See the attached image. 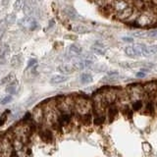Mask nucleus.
I'll use <instances>...</instances> for the list:
<instances>
[{"instance_id": "23", "label": "nucleus", "mask_w": 157, "mask_h": 157, "mask_svg": "<svg viewBox=\"0 0 157 157\" xmlns=\"http://www.w3.org/2000/svg\"><path fill=\"white\" fill-rule=\"evenodd\" d=\"M105 120H106V116L104 114H99L94 117L93 123H94V125H96V126H100L105 122Z\"/></svg>"}, {"instance_id": "32", "label": "nucleus", "mask_w": 157, "mask_h": 157, "mask_svg": "<svg viewBox=\"0 0 157 157\" xmlns=\"http://www.w3.org/2000/svg\"><path fill=\"white\" fill-rule=\"evenodd\" d=\"M93 71H95V72H104L106 71V66L104 65H95V66H93Z\"/></svg>"}, {"instance_id": "25", "label": "nucleus", "mask_w": 157, "mask_h": 157, "mask_svg": "<svg viewBox=\"0 0 157 157\" xmlns=\"http://www.w3.org/2000/svg\"><path fill=\"white\" fill-rule=\"evenodd\" d=\"M16 21H17V17L15 13H10L5 18V23L7 25H13L14 23H16Z\"/></svg>"}, {"instance_id": "14", "label": "nucleus", "mask_w": 157, "mask_h": 157, "mask_svg": "<svg viewBox=\"0 0 157 157\" xmlns=\"http://www.w3.org/2000/svg\"><path fill=\"white\" fill-rule=\"evenodd\" d=\"M23 62V58L20 54H17V55L12 56L11 60H10V65H11L13 68H18L22 65Z\"/></svg>"}, {"instance_id": "7", "label": "nucleus", "mask_w": 157, "mask_h": 157, "mask_svg": "<svg viewBox=\"0 0 157 157\" xmlns=\"http://www.w3.org/2000/svg\"><path fill=\"white\" fill-rule=\"evenodd\" d=\"M93 65V61L86 60V59H77L74 61L73 67L76 70H83V69L91 67Z\"/></svg>"}, {"instance_id": "27", "label": "nucleus", "mask_w": 157, "mask_h": 157, "mask_svg": "<svg viewBox=\"0 0 157 157\" xmlns=\"http://www.w3.org/2000/svg\"><path fill=\"white\" fill-rule=\"evenodd\" d=\"M117 81H118V76L107 75L106 77H104L102 78V82H104L106 83H113V82H116Z\"/></svg>"}, {"instance_id": "13", "label": "nucleus", "mask_w": 157, "mask_h": 157, "mask_svg": "<svg viewBox=\"0 0 157 157\" xmlns=\"http://www.w3.org/2000/svg\"><path fill=\"white\" fill-rule=\"evenodd\" d=\"M68 81V77L63 76V75H55L50 78V83L51 85H59V83H63Z\"/></svg>"}, {"instance_id": "36", "label": "nucleus", "mask_w": 157, "mask_h": 157, "mask_svg": "<svg viewBox=\"0 0 157 157\" xmlns=\"http://www.w3.org/2000/svg\"><path fill=\"white\" fill-rule=\"evenodd\" d=\"M136 78H144L145 76H146V74L144 73V72H142V71H140V72H137L136 74Z\"/></svg>"}, {"instance_id": "33", "label": "nucleus", "mask_w": 157, "mask_h": 157, "mask_svg": "<svg viewBox=\"0 0 157 157\" xmlns=\"http://www.w3.org/2000/svg\"><path fill=\"white\" fill-rule=\"evenodd\" d=\"M5 32H6V24L1 23L0 24V39L3 37Z\"/></svg>"}, {"instance_id": "35", "label": "nucleus", "mask_w": 157, "mask_h": 157, "mask_svg": "<svg viewBox=\"0 0 157 157\" xmlns=\"http://www.w3.org/2000/svg\"><path fill=\"white\" fill-rule=\"evenodd\" d=\"M7 113H8V111L6 113H4L2 116H0V126H2L4 123H5V121H6V119H7L6 114H7Z\"/></svg>"}, {"instance_id": "18", "label": "nucleus", "mask_w": 157, "mask_h": 157, "mask_svg": "<svg viewBox=\"0 0 157 157\" xmlns=\"http://www.w3.org/2000/svg\"><path fill=\"white\" fill-rule=\"evenodd\" d=\"M73 31L77 33H87L88 32H90V29H88L86 26H82V25H76V26L73 27Z\"/></svg>"}, {"instance_id": "16", "label": "nucleus", "mask_w": 157, "mask_h": 157, "mask_svg": "<svg viewBox=\"0 0 157 157\" xmlns=\"http://www.w3.org/2000/svg\"><path fill=\"white\" fill-rule=\"evenodd\" d=\"M26 4V0H16L13 4V9L15 12H20L22 11Z\"/></svg>"}, {"instance_id": "8", "label": "nucleus", "mask_w": 157, "mask_h": 157, "mask_svg": "<svg viewBox=\"0 0 157 157\" xmlns=\"http://www.w3.org/2000/svg\"><path fill=\"white\" fill-rule=\"evenodd\" d=\"M142 86H144V90L146 95H148L149 97H153L157 95V82H147L146 85Z\"/></svg>"}, {"instance_id": "4", "label": "nucleus", "mask_w": 157, "mask_h": 157, "mask_svg": "<svg viewBox=\"0 0 157 157\" xmlns=\"http://www.w3.org/2000/svg\"><path fill=\"white\" fill-rule=\"evenodd\" d=\"M134 48L136 49L137 56H150L157 53V45H145V44L139 43L135 44Z\"/></svg>"}, {"instance_id": "41", "label": "nucleus", "mask_w": 157, "mask_h": 157, "mask_svg": "<svg viewBox=\"0 0 157 157\" xmlns=\"http://www.w3.org/2000/svg\"><path fill=\"white\" fill-rule=\"evenodd\" d=\"M156 22H157V19H156Z\"/></svg>"}, {"instance_id": "38", "label": "nucleus", "mask_w": 157, "mask_h": 157, "mask_svg": "<svg viewBox=\"0 0 157 157\" xmlns=\"http://www.w3.org/2000/svg\"><path fill=\"white\" fill-rule=\"evenodd\" d=\"M7 2H8V0H3V1H2V4H3V5H6Z\"/></svg>"}, {"instance_id": "28", "label": "nucleus", "mask_w": 157, "mask_h": 157, "mask_svg": "<svg viewBox=\"0 0 157 157\" xmlns=\"http://www.w3.org/2000/svg\"><path fill=\"white\" fill-rule=\"evenodd\" d=\"M10 50V47L5 43H0V55H4L7 54Z\"/></svg>"}, {"instance_id": "39", "label": "nucleus", "mask_w": 157, "mask_h": 157, "mask_svg": "<svg viewBox=\"0 0 157 157\" xmlns=\"http://www.w3.org/2000/svg\"><path fill=\"white\" fill-rule=\"evenodd\" d=\"M155 107L157 108V101H156V103H155Z\"/></svg>"}, {"instance_id": "22", "label": "nucleus", "mask_w": 157, "mask_h": 157, "mask_svg": "<svg viewBox=\"0 0 157 157\" xmlns=\"http://www.w3.org/2000/svg\"><path fill=\"white\" fill-rule=\"evenodd\" d=\"M125 54L127 56H129V57H132V58H134V57H137V54H136V49L134 48V46H127L125 48Z\"/></svg>"}, {"instance_id": "40", "label": "nucleus", "mask_w": 157, "mask_h": 157, "mask_svg": "<svg viewBox=\"0 0 157 157\" xmlns=\"http://www.w3.org/2000/svg\"><path fill=\"white\" fill-rule=\"evenodd\" d=\"M1 23H2V21H0V24H1Z\"/></svg>"}, {"instance_id": "19", "label": "nucleus", "mask_w": 157, "mask_h": 157, "mask_svg": "<svg viewBox=\"0 0 157 157\" xmlns=\"http://www.w3.org/2000/svg\"><path fill=\"white\" fill-rule=\"evenodd\" d=\"M155 110V105L152 100H148L145 104V113L148 115H152Z\"/></svg>"}, {"instance_id": "1", "label": "nucleus", "mask_w": 157, "mask_h": 157, "mask_svg": "<svg viewBox=\"0 0 157 157\" xmlns=\"http://www.w3.org/2000/svg\"><path fill=\"white\" fill-rule=\"evenodd\" d=\"M157 19V7L156 6H145L144 11H141L139 17L136 20V27H147L156 23Z\"/></svg>"}, {"instance_id": "6", "label": "nucleus", "mask_w": 157, "mask_h": 157, "mask_svg": "<svg viewBox=\"0 0 157 157\" xmlns=\"http://www.w3.org/2000/svg\"><path fill=\"white\" fill-rule=\"evenodd\" d=\"M134 12H135V8L130 5V6L127 7L126 9L116 13L115 14V18L117 20H119V21H126V20H129L131 18V16H132Z\"/></svg>"}, {"instance_id": "26", "label": "nucleus", "mask_w": 157, "mask_h": 157, "mask_svg": "<svg viewBox=\"0 0 157 157\" xmlns=\"http://www.w3.org/2000/svg\"><path fill=\"white\" fill-rule=\"evenodd\" d=\"M14 78H15V76H14V74H8L7 76H5L1 81H0V86L1 85H5V83H10L11 82L14 81Z\"/></svg>"}, {"instance_id": "37", "label": "nucleus", "mask_w": 157, "mask_h": 157, "mask_svg": "<svg viewBox=\"0 0 157 157\" xmlns=\"http://www.w3.org/2000/svg\"><path fill=\"white\" fill-rule=\"evenodd\" d=\"M123 40L127 41V42H132V37H123Z\"/></svg>"}, {"instance_id": "21", "label": "nucleus", "mask_w": 157, "mask_h": 157, "mask_svg": "<svg viewBox=\"0 0 157 157\" xmlns=\"http://www.w3.org/2000/svg\"><path fill=\"white\" fill-rule=\"evenodd\" d=\"M90 50L92 51V53H95V54H97V55H104L105 54L104 47L95 45V44H93V45L90 47Z\"/></svg>"}, {"instance_id": "31", "label": "nucleus", "mask_w": 157, "mask_h": 157, "mask_svg": "<svg viewBox=\"0 0 157 157\" xmlns=\"http://www.w3.org/2000/svg\"><path fill=\"white\" fill-rule=\"evenodd\" d=\"M146 37L157 38V29H151V31L146 32Z\"/></svg>"}, {"instance_id": "24", "label": "nucleus", "mask_w": 157, "mask_h": 157, "mask_svg": "<svg viewBox=\"0 0 157 157\" xmlns=\"http://www.w3.org/2000/svg\"><path fill=\"white\" fill-rule=\"evenodd\" d=\"M142 106H144V102H142L141 99H137V100H134L132 103V109L134 111H140Z\"/></svg>"}, {"instance_id": "15", "label": "nucleus", "mask_w": 157, "mask_h": 157, "mask_svg": "<svg viewBox=\"0 0 157 157\" xmlns=\"http://www.w3.org/2000/svg\"><path fill=\"white\" fill-rule=\"evenodd\" d=\"M82 52V49L81 46H78V44H72L69 47V53L71 54L72 56H80Z\"/></svg>"}, {"instance_id": "12", "label": "nucleus", "mask_w": 157, "mask_h": 157, "mask_svg": "<svg viewBox=\"0 0 157 157\" xmlns=\"http://www.w3.org/2000/svg\"><path fill=\"white\" fill-rule=\"evenodd\" d=\"M74 70L75 69L70 64H61V65H59L57 67V71L63 74V75H69V74L73 73Z\"/></svg>"}, {"instance_id": "17", "label": "nucleus", "mask_w": 157, "mask_h": 157, "mask_svg": "<svg viewBox=\"0 0 157 157\" xmlns=\"http://www.w3.org/2000/svg\"><path fill=\"white\" fill-rule=\"evenodd\" d=\"M17 86H18V82H16V81H13V82H11L8 85V86L6 87V92L8 93V94H14L15 92H16V90H17Z\"/></svg>"}, {"instance_id": "34", "label": "nucleus", "mask_w": 157, "mask_h": 157, "mask_svg": "<svg viewBox=\"0 0 157 157\" xmlns=\"http://www.w3.org/2000/svg\"><path fill=\"white\" fill-rule=\"evenodd\" d=\"M120 66L127 68V69H130L132 68L134 66H136V64H132V63H129V62H126V63H120Z\"/></svg>"}, {"instance_id": "10", "label": "nucleus", "mask_w": 157, "mask_h": 157, "mask_svg": "<svg viewBox=\"0 0 157 157\" xmlns=\"http://www.w3.org/2000/svg\"><path fill=\"white\" fill-rule=\"evenodd\" d=\"M107 118L108 120H109V122H113V120L115 119L116 116L118 115V112H119V109H118V107L114 104H111L107 107Z\"/></svg>"}, {"instance_id": "11", "label": "nucleus", "mask_w": 157, "mask_h": 157, "mask_svg": "<svg viewBox=\"0 0 157 157\" xmlns=\"http://www.w3.org/2000/svg\"><path fill=\"white\" fill-rule=\"evenodd\" d=\"M64 13H65V15L69 19L73 20V21H77V20H78V19H82V17L77 13L76 10L74 8H72V7L65 8V9H64Z\"/></svg>"}, {"instance_id": "30", "label": "nucleus", "mask_w": 157, "mask_h": 157, "mask_svg": "<svg viewBox=\"0 0 157 157\" xmlns=\"http://www.w3.org/2000/svg\"><path fill=\"white\" fill-rule=\"evenodd\" d=\"M37 64V60L36 58H33V59H29V60L28 61V64H27V70L29 68H33V66H36Z\"/></svg>"}, {"instance_id": "29", "label": "nucleus", "mask_w": 157, "mask_h": 157, "mask_svg": "<svg viewBox=\"0 0 157 157\" xmlns=\"http://www.w3.org/2000/svg\"><path fill=\"white\" fill-rule=\"evenodd\" d=\"M13 100V96L11 95V94H8V95H6V96H4L1 100H0V103H1L2 105H6V104H8V103H10Z\"/></svg>"}, {"instance_id": "2", "label": "nucleus", "mask_w": 157, "mask_h": 157, "mask_svg": "<svg viewBox=\"0 0 157 157\" xmlns=\"http://www.w3.org/2000/svg\"><path fill=\"white\" fill-rule=\"evenodd\" d=\"M91 109H92V103L88 100L86 97L78 96V97L75 98V106H74V110H75V112L80 117L90 113Z\"/></svg>"}, {"instance_id": "3", "label": "nucleus", "mask_w": 157, "mask_h": 157, "mask_svg": "<svg viewBox=\"0 0 157 157\" xmlns=\"http://www.w3.org/2000/svg\"><path fill=\"white\" fill-rule=\"evenodd\" d=\"M18 26L23 29H27V31H34L38 28V23L36 19L32 16H25L21 19L18 20Z\"/></svg>"}, {"instance_id": "5", "label": "nucleus", "mask_w": 157, "mask_h": 157, "mask_svg": "<svg viewBox=\"0 0 157 157\" xmlns=\"http://www.w3.org/2000/svg\"><path fill=\"white\" fill-rule=\"evenodd\" d=\"M128 93H129L131 100H137V99H141V97L145 94L144 86L141 85H137V83H135V85H132L129 86V90H128Z\"/></svg>"}, {"instance_id": "20", "label": "nucleus", "mask_w": 157, "mask_h": 157, "mask_svg": "<svg viewBox=\"0 0 157 157\" xmlns=\"http://www.w3.org/2000/svg\"><path fill=\"white\" fill-rule=\"evenodd\" d=\"M80 80H81V82L82 83H90L93 80L92 76L90 75V74L88 73H83L81 75L80 77Z\"/></svg>"}, {"instance_id": "9", "label": "nucleus", "mask_w": 157, "mask_h": 157, "mask_svg": "<svg viewBox=\"0 0 157 157\" xmlns=\"http://www.w3.org/2000/svg\"><path fill=\"white\" fill-rule=\"evenodd\" d=\"M33 118L36 123H41L44 120V109L42 106H37L33 112Z\"/></svg>"}]
</instances>
